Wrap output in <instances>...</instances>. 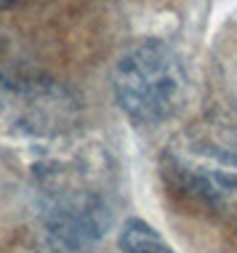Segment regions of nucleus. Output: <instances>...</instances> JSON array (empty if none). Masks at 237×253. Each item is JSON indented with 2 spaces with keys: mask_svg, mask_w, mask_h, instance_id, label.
I'll return each instance as SVG.
<instances>
[{
  "mask_svg": "<svg viewBox=\"0 0 237 253\" xmlns=\"http://www.w3.org/2000/svg\"><path fill=\"white\" fill-rule=\"evenodd\" d=\"M120 251L123 253H176L160 237V232L141 218H128L120 229Z\"/></svg>",
  "mask_w": 237,
  "mask_h": 253,
  "instance_id": "nucleus-4",
  "label": "nucleus"
},
{
  "mask_svg": "<svg viewBox=\"0 0 237 253\" xmlns=\"http://www.w3.org/2000/svg\"><path fill=\"white\" fill-rule=\"evenodd\" d=\"M110 218L104 216L99 200L91 197H72L59 203L48 213L45 232L51 248L59 253H91L96 240L104 235Z\"/></svg>",
  "mask_w": 237,
  "mask_h": 253,
  "instance_id": "nucleus-3",
  "label": "nucleus"
},
{
  "mask_svg": "<svg viewBox=\"0 0 237 253\" xmlns=\"http://www.w3.org/2000/svg\"><path fill=\"white\" fill-rule=\"evenodd\" d=\"M112 88L120 109L139 126L173 120L189 99L184 59L162 40H144L118 59Z\"/></svg>",
  "mask_w": 237,
  "mask_h": 253,
  "instance_id": "nucleus-1",
  "label": "nucleus"
},
{
  "mask_svg": "<svg viewBox=\"0 0 237 253\" xmlns=\"http://www.w3.org/2000/svg\"><path fill=\"white\" fill-rule=\"evenodd\" d=\"M13 3H16V0H0V8H11Z\"/></svg>",
  "mask_w": 237,
  "mask_h": 253,
  "instance_id": "nucleus-5",
  "label": "nucleus"
},
{
  "mask_svg": "<svg viewBox=\"0 0 237 253\" xmlns=\"http://www.w3.org/2000/svg\"><path fill=\"white\" fill-rule=\"evenodd\" d=\"M162 176L179 195L200 205H224L237 195V133L195 128L162 152Z\"/></svg>",
  "mask_w": 237,
  "mask_h": 253,
  "instance_id": "nucleus-2",
  "label": "nucleus"
}]
</instances>
